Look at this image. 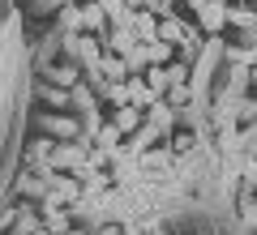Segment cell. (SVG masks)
<instances>
[{"label": "cell", "mask_w": 257, "mask_h": 235, "mask_svg": "<svg viewBox=\"0 0 257 235\" xmlns=\"http://www.w3.org/2000/svg\"><path fill=\"white\" fill-rule=\"evenodd\" d=\"M99 69H103L107 82H128V77H133V73H128V60H124V56H111V52H103Z\"/></svg>", "instance_id": "9c48e42d"}, {"label": "cell", "mask_w": 257, "mask_h": 235, "mask_svg": "<svg viewBox=\"0 0 257 235\" xmlns=\"http://www.w3.org/2000/svg\"><path fill=\"white\" fill-rule=\"evenodd\" d=\"M124 60H128V73H146V69H150V47H146V43H138L133 52L124 56Z\"/></svg>", "instance_id": "2e32d148"}, {"label": "cell", "mask_w": 257, "mask_h": 235, "mask_svg": "<svg viewBox=\"0 0 257 235\" xmlns=\"http://www.w3.org/2000/svg\"><path fill=\"white\" fill-rule=\"evenodd\" d=\"M142 116H146L142 107H133V103H124V107H116V120H111V124H116V128H120L124 137H133V133L142 128Z\"/></svg>", "instance_id": "ba28073f"}, {"label": "cell", "mask_w": 257, "mask_h": 235, "mask_svg": "<svg viewBox=\"0 0 257 235\" xmlns=\"http://www.w3.org/2000/svg\"><path fill=\"white\" fill-rule=\"evenodd\" d=\"M236 120H257V99H240V111Z\"/></svg>", "instance_id": "4316f807"}, {"label": "cell", "mask_w": 257, "mask_h": 235, "mask_svg": "<svg viewBox=\"0 0 257 235\" xmlns=\"http://www.w3.org/2000/svg\"><path fill=\"white\" fill-rule=\"evenodd\" d=\"M248 158H257V133L248 128Z\"/></svg>", "instance_id": "4dcf8cb0"}, {"label": "cell", "mask_w": 257, "mask_h": 235, "mask_svg": "<svg viewBox=\"0 0 257 235\" xmlns=\"http://www.w3.org/2000/svg\"><path fill=\"white\" fill-rule=\"evenodd\" d=\"M227 64H244V69H257V43H244V39H240L236 47H227Z\"/></svg>", "instance_id": "30bf717a"}, {"label": "cell", "mask_w": 257, "mask_h": 235, "mask_svg": "<svg viewBox=\"0 0 257 235\" xmlns=\"http://www.w3.org/2000/svg\"><path fill=\"white\" fill-rule=\"evenodd\" d=\"M86 158H90V145L86 141H73V145H56L52 158H47L43 167H52V171H77V167H86Z\"/></svg>", "instance_id": "6da1fadb"}, {"label": "cell", "mask_w": 257, "mask_h": 235, "mask_svg": "<svg viewBox=\"0 0 257 235\" xmlns=\"http://www.w3.org/2000/svg\"><path fill=\"white\" fill-rule=\"evenodd\" d=\"M128 9H146V0H124Z\"/></svg>", "instance_id": "1f68e13d"}, {"label": "cell", "mask_w": 257, "mask_h": 235, "mask_svg": "<svg viewBox=\"0 0 257 235\" xmlns=\"http://www.w3.org/2000/svg\"><path fill=\"white\" fill-rule=\"evenodd\" d=\"M167 77H172V86H189V64L172 60V64H167Z\"/></svg>", "instance_id": "7402d4cb"}, {"label": "cell", "mask_w": 257, "mask_h": 235, "mask_svg": "<svg viewBox=\"0 0 257 235\" xmlns=\"http://www.w3.org/2000/svg\"><path fill=\"white\" fill-rule=\"evenodd\" d=\"M197 22H202V30L210 39L223 35V26H227V0H214V5H206L202 13H197Z\"/></svg>", "instance_id": "277c9868"}, {"label": "cell", "mask_w": 257, "mask_h": 235, "mask_svg": "<svg viewBox=\"0 0 257 235\" xmlns=\"http://www.w3.org/2000/svg\"><path fill=\"white\" fill-rule=\"evenodd\" d=\"M82 30L86 35H99V39L111 30V18H107V9H103L99 0H86L82 5Z\"/></svg>", "instance_id": "3957f363"}, {"label": "cell", "mask_w": 257, "mask_h": 235, "mask_svg": "<svg viewBox=\"0 0 257 235\" xmlns=\"http://www.w3.org/2000/svg\"><path fill=\"white\" fill-rule=\"evenodd\" d=\"M64 235H86V231H73V226H69V231H64Z\"/></svg>", "instance_id": "e575fe53"}, {"label": "cell", "mask_w": 257, "mask_h": 235, "mask_svg": "<svg viewBox=\"0 0 257 235\" xmlns=\"http://www.w3.org/2000/svg\"><path fill=\"white\" fill-rule=\"evenodd\" d=\"M35 235H52V231H47V226H39V231H35Z\"/></svg>", "instance_id": "d590c367"}, {"label": "cell", "mask_w": 257, "mask_h": 235, "mask_svg": "<svg viewBox=\"0 0 257 235\" xmlns=\"http://www.w3.org/2000/svg\"><path fill=\"white\" fill-rule=\"evenodd\" d=\"M103 235H124V231H120V226H107V231H103Z\"/></svg>", "instance_id": "836d02e7"}, {"label": "cell", "mask_w": 257, "mask_h": 235, "mask_svg": "<svg viewBox=\"0 0 257 235\" xmlns=\"http://www.w3.org/2000/svg\"><path fill=\"white\" fill-rule=\"evenodd\" d=\"M167 103H172V107H184V103H189V86H172V90H167Z\"/></svg>", "instance_id": "484cf974"}, {"label": "cell", "mask_w": 257, "mask_h": 235, "mask_svg": "<svg viewBox=\"0 0 257 235\" xmlns=\"http://www.w3.org/2000/svg\"><path fill=\"white\" fill-rule=\"evenodd\" d=\"M103 99H107V103H116V107L133 103V94H128V82H107V86H103Z\"/></svg>", "instance_id": "9a60e30c"}, {"label": "cell", "mask_w": 257, "mask_h": 235, "mask_svg": "<svg viewBox=\"0 0 257 235\" xmlns=\"http://www.w3.org/2000/svg\"><path fill=\"white\" fill-rule=\"evenodd\" d=\"M47 231H52V235H64V231H69V214H64V209H47Z\"/></svg>", "instance_id": "ffe728a7"}, {"label": "cell", "mask_w": 257, "mask_h": 235, "mask_svg": "<svg viewBox=\"0 0 257 235\" xmlns=\"http://www.w3.org/2000/svg\"><path fill=\"white\" fill-rule=\"evenodd\" d=\"M60 22H64V30H69V35H86V30H82V5H64Z\"/></svg>", "instance_id": "d6986e66"}, {"label": "cell", "mask_w": 257, "mask_h": 235, "mask_svg": "<svg viewBox=\"0 0 257 235\" xmlns=\"http://www.w3.org/2000/svg\"><path fill=\"white\" fill-rule=\"evenodd\" d=\"M159 137H163V133H159V128H155V124H142V128H138V133H133V141H128V150H133V154H146V150H150V145H155V141H159Z\"/></svg>", "instance_id": "4fadbf2b"}, {"label": "cell", "mask_w": 257, "mask_h": 235, "mask_svg": "<svg viewBox=\"0 0 257 235\" xmlns=\"http://www.w3.org/2000/svg\"><path fill=\"white\" fill-rule=\"evenodd\" d=\"M184 5H189V9H193V13H202V9H206V5H214V0H184Z\"/></svg>", "instance_id": "f546056e"}, {"label": "cell", "mask_w": 257, "mask_h": 235, "mask_svg": "<svg viewBox=\"0 0 257 235\" xmlns=\"http://www.w3.org/2000/svg\"><path fill=\"white\" fill-rule=\"evenodd\" d=\"M240 218H244L248 226H257V197H244V201H240Z\"/></svg>", "instance_id": "d4e9b609"}, {"label": "cell", "mask_w": 257, "mask_h": 235, "mask_svg": "<svg viewBox=\"0 0 257 235\" xmlns=\"http://www.w3.org/2000/svg\"><path fill=\"white\" fill-rule=\"evenodd\" d=\"M73 107H77V111H94V99H90L86 86H77V90H73Z\"/></svg>", "instance_id": "cb8c5ba5"}, {"label": "cell", "mask_w": 257, "mask_h": 235, "mask_svg": "<svg viewBox=\"0 0 257 235\" xmlns=\"http://www.w3.org/2000/svg\"><path fill=\"white\" fill-rule=\"evenodd\" d=\"M240 180H244L248 192H257V158H244V171H240Z\"/></svg>", "instance_id": "603a6c76"}, {"label": "cell", "mask_w": 257, "mask_h": 235, "mask_svg": "<svg viewBox=\"0 0 257 235\" xmlns=\"http://www.w3.org/2000/svg\"><path fill=\"white\" fill-rule=\"evenodd\" d=\"M120 137H124V133H120L116 124H103L99 133H94V145H103V150H120Z\"/></svg>", "instance_id": "e0dca14e"}, {"label": "cell", "mask_w": 257, "mask_h": 235, "mask_svg": "<svg viewBox=\"0 0 257 235\" xmlns=\"http://www.w3.org/2000/svg\"><path fill=\"white\" fill-rule=\"evenodd\" d=\"M159 22H163V18H159L155 9H138V13H133V30H138L142 43H155V39H159Z\"/></svg>", "instance_id": "8992f818"}, {"label": "cell", "mask_w": 257, "mask_h": 235, "mask_svg": "<svg viewBox=\"0 0 257 235\" xmlns=\"http://www.w3.org/2000/svg\"><path fill=\"white\" fill-rule=\"evenodd\" d=\"M150 47V64H172V56H176V47L167 43V39H155V43H146Z\"/></svg>", "instance_id": "ac0fdd59"}, {"label": "cell", "mask_w": 257, "mask_h": 235, "mask_svg": "<svg viewBox=\"0 0 257 235\" xmlns=\"http://www.w3.org/2000/svg\"><path fill=\"white\" fill-rule=\"evenodd\" d=\"M142 77H146V86H150V90L159 94V99H167V90H172V77H167V64H150V69L142 73Z\"/></svg>", "instance_id": "8fae6325"}, {"label": "cell", "mask_w": 257, "mask_h": 235, "mask_svg": "<svg viewBox=\"0 0 257 235\" xmlns=\"http://www.w3.org/2000/svg\"><path fill=\"white\" fill-rule=\"evenodd\" d=\"M146 9H155L159 18H172V0H146Z\"/></svg>", "instance_id": "83f0119b"}, {"label": "cell", "mask_w": 257, "mask_h": 235, "mask_svg": "<svg viewBox=\"0 0 257 235\" xmlns=\"http://www.w3.org/2000/svg\"><path fill=\"white\" fill-rule=\"evenodd\" d=\"M248 86H257V69H248Z\"/></svg>", "instance_id": "d6a6232c"}, {"label": "cell", "mask_w": 257, "mask_h": 235, "mask_svg": "<svg viewBox=\"0 0 257 235\" xmlns=\"http://www.w3.org/2000/svg\"><path fill=\"white\" fill-rule=\"evenodd\" d=\"M193 145V133H176V150H189Z\"/></svg>", "instance_id": "f1b7e54d"}, {"label": "cell", "mask_w": 257, "mask_h": 235, "mask_svg": "<svg viewBox=\"0 0 257 235\" xmlns=\"http://www.w3.org/2000/svg\"><path fill=\"white\" fill-rule=\"evenodd\" d=\"M146 116H150V124H155V128H159V133H172V124H176V111H172V107H167V103H163V99H159V103H155V107H150V111H146Z\"/></svg>", "instance_id": "7c38bea8"}, {"label": "cell", "mask_w": 257, "mask_h": 235, "mask_svg": "<svg viewBox=\"0 0 257 235\" xmlns=\"http://www.w3.org/2000/svg\"><path fill=\"white\" fill-rule=\"evenodd\" d=\"M248 5H257V0H248Z\"/></svg>", "instance_id": "8d00e7d4"}, {"label": "cell", "mask_w": 257, "mask_h": 235, "mask_svg": "<svg viewBox=\"0 0 257 235\" xmlns=\"http://www.w3.org/2000/svg\"><path fill=\"white\" fill-rule=\"evenodd\" d=\"M244 90H248V69H244V64H231V73H227V94L244 99Z\"/></svg>", "instance_id": "5bb4252c"}, {"label": "cell", "mask_w": 257, "mask_h": 235, "mask_svg": "<svg viewBox=\"0 0 257 235\" xmlns=\"http://www.w3.org/2000/svg\"><path fill=\"white\" fill-rule=\"evenodd\" d=\"M138 43H142L138 30H128V26H111L107 35H103V52H111V56H128Z\"/></svg>", "instance_id": "7a4b0ae2"}, {"label": "cell", "mask_w": 257, "mask_h": 235, "mask_svg": "<svg viewBox=\"0 0 257 235\" xmlns=\"http://www.w3.org/2000/svg\"><path fill=\"white\" fill-rule=\"evenodd\" d=\"M128 94H133V107H142V111H150V107L159 103V94L146 86V77H142V73H133V77H128Z\"/></svg>", "instance_id": "52a82bcc"}, {"label": "cell", "mask_w": 257, "mask_h": 235, "mask_svg": "<svg viewBox=\"0 0 257 235\" xmlns=\"http://www.w3.org/2000/svg\"><path fill=\"white\" fill-rule=\"evenodd\" d=\"M227 26H236L240 35H248V30L257 26V5H248V0H236V5H227Z\"/></svg>", "instance_id": "5b68a950"}, {"label": "cell", "mask_w": 257, "mask_h": 235, "mask_svg": "<svg viewBox=\"0 0 257 235\" xmlns=\"http://www.w3.org/2000/svg\"><path fill=\"white\" fill-rule=\"evenodd\" d=\"M138 163L142 167H172V150H155V154H138Z\"/></svg>", "instance_id": "44dd1931"}]
</instances>
